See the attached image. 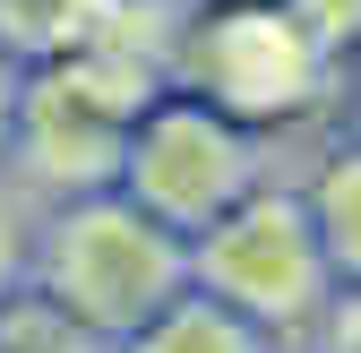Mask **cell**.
<instances>
[{"instance_id": "cell-1", "label": "cell", "mask_w": 361, "mask_h": 353, "mask_svg": "<svg viewBox=\"0 0 361 353\" xmlns=\"http://www.w3.org/2000/svg\"><path fill=\"white\" fill-rule=\"evenodd\" d=\"M121 26H129V0H121V18L104 26V43L26 69L18 129H9V164L26 172L35 190H52V198L121 190L129 129H138V112L164 95V61L138 52V35H121Z\"/></svg>"}, {"instance_id": "cell-2", "label": "cell", "mask_w": 361, "mask_h": 353, "mask_svg": "<svg viewBox=\"0 0 361 353\" xmlns=\"http://www.w3.org/2000/svg\"><path fill=\"white\" fill-rule=\"evenodd\" d=\"M26 285L43 301H61L78 328H95L104 345H129L155 311H172L190 293V241L129 198V190H95V198H61L35 233Z\"/></svg>"}, {"instance_id": "cell-3", "label": "cell", "mask_w": 361, "mask_h": 353, "mask_svg": "<svg viewBox=\"0 0 361 353\" xmlns=\"http://www.w3.org/2000/svg\"><path fill=\"white\" fill-rule=\"evenodd\" d=\"M121 190L138 198L155 225H172L180 241H198L215 215H233L258 190V129L215 112L207 95H155L129 129L121 155Z\"/></svg>"}, {"instance_id": "cell-4", "label": "cell", "mask_w": 361, "mask_h": 353, "mask_svg": "<svg viewBox=\"0 0 361 353\" xmlns=\"http://www.w3.org/2000/svg\"><path fill=\"white\" fill-rule=\"evenodd\" d=\"M172 78L180 95H207L215 112H233L250 129L293 121L301 104H319L327 52L284 0H250V9H207L172 35Z\"/></svg>"}, {"instance_id": "cell-5", "label": "cell", "mask_w": 361, "mask_h": 353, "mask_svg": "<svg viewBox=\"0 0 361 353\" xmlns=\"http://www.w3.org/2000/svg\"><path fill=\"white\" fill-rule=\"evenodd\" d=\"M190 285L215 293L224 311H241L258 328H310L327 311V250H319V225H310V198L293 190H250L233 215L190 241Z\"/></svg>"}, {"instance_id": "cell-6", "label": "cell", "mask_w": 361, "mask_h": 353, "mask_svg": "<svg viewBox=\"0 0 361 353\" xmlns=\"http://www.w3.org/2000/svg\"><path fill=\"white\" fill-rule=\"evenodd\" d=\"M112 18H121V0H0V52L43 69V61H69L86 43H104Z\"/></svg>"}, {"instance_id": "cell-7", "label": "cell", "mask_w": 361, "mask_h": 353, "mask_svg": "<svg viewBox=\"0 0 361 353\" xmlns=\"http://www.w3.org/2000/svg\"><path fill=\"white\" fill-rule=\"evenodd\" d=\"M121 353H267V328L258 319H241V311H224L215 293H180L172 311H155L138 336H129Z\"/></svg>"}, {"instance_id": "cell-8", "label": "cell", "mask_w": 361, "mask_h": 353, "mask_svg": "<svg viewBox=\"0 0 361 353\" xmlns=\"http://www.w3.org/2000/svg\"><path fill=\"white\" fill-rule=\"evenodd\" d=\"M310 225H319L327 276L336 285H361V138L319 164V181H310Z\"/></svg>"}, {"instance_id": "cell-9", "label": "cell", "mask_w": 361, "mask_h": 353, "mask_svg": "<svg viewBox=\"0 0 361 353\" xmlns=\"http://www.w3.org/2000/svg\"><path fill=\"white\" fill-rule=\"evenodd\" d=\"M0 353H121V345H104L95 328H78L61 301H43L26 285V293L0 301Z\"/></svg>"}, {"instance_id": "cell-10", "label": "cell", "mask_w": 361, "mask_h": 353, "mask_svg": "<svg viewBox=\"0 0 361 353\" xmlns=\"http://www.w3.org/2000/svg\"><path fill=\"white\" fill-rule=\"evenodd\" d=\"M284 9L319 35V52L327 61H344V52H361V0H284Z\"/></svg>"}, {"instance_id": "cell-11", "label": "cell", "mask_w": 361, "mask_h": 353, "mask_svg": "<svg viewBox=\"0 0 361 353\" xmlns=\"http://www.w3.org/2000/svg\"><path fill=\"white\" fill-rule=\"evenodd\" d=\"M26 258H35V241H26V215H18V190L0 181V301H9V293H26Z\"/></svg>"}, {"instance_id": "cell-12", "label": "cell", "mask_w": 361, "mask_h": 353, "mask_svg": "<svg viewBox=\"0 0 361 353\" xmlns=\"http://www.w3.org/2000/svg\"><path fill=\"white\" fill-rule=\"evenodd\" d=\"M319 353H361V285H344V293H327V311H319Z\"/></svg>"}, {"instance_id": "cell-13", "label": "cell", "mask_w": 361, "mask_h": 353, "mask_svg": "<svg viewBox=\"0 0 361 353\" xmlns=\"http://www.w3.org/2000/svg\"><path fill=\"white\" fill-rule=\"evenodd\" d=\"M18 95H26V61L0 52V155H9V129H18Z\"/></svg>"}, {"instance_id": "cell-14", "label": "cell", "mask_w": 361, "mask_h": 353, "mask_svg": "<svg viewBox=\"0 0 361 353\" xmlns=\"http://www.w3.org/2000/svg\"><path fill=\"white\" fill-rule=\"evenodd\" d=\"M207 9H250V0H207Z\"/></svg>"}]
</instances>
